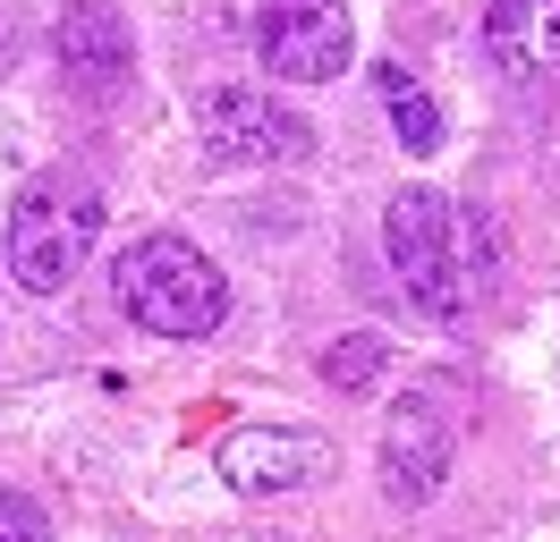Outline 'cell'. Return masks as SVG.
Segmentation results:
<instances>
[{"instance_id":"6da1fadb","label":"cell","mask_w":560,"mask_h":542,"mask_svg":"<svg viewBox=\"0 0 560 542\" xmlns=\"http://www.w3.org/2000/svg\"><path fill=\"white\" fill-rule=\"evenodd\" d=\"M110 288L128 305V322L153 339H212L221 331V314H230V280L212 263L205 246H187V237H137L119 271H110Z\"/></svg>"},{"instance_id":"7a4b0ae2","label":"cell","mask_w":560,"mask_h":542,"mask_svg":"<svg viewBox=\"0 0 560 542\" xmlns=\"http://www.w3.org/2000/svg\"><path fill=\"white\" fill-rule=\"evenodd\" d=\"M94 237H103V196H94V178H69V169L35 178L26 196L9 203V271H18V288L60 297L77 271H85Z\"/></svg>"},{"instance_id":"3957f363","label":"cell","mask_w":560,"mask_h":542,"mask_svg":"<svg viewBox=\"0 0 560 542\" xmlns=\"http://www.w3.org/2000/svg\"><path fill=\"white\" fill-rule=\"evenodd\" d=\"M383 246H390V271H399V288L433 314V322H458L467 305H476V255H467V221L451 212V196H433V187H408V196H390L383 212Z\"/></svg>"},{"instance_id":"277c9868","label":"cell","mask_w":560,"mask_h":542,"mask_svg":"<svg viewBox=\"0 0 560 542\" xmlns=\"http://www.w3.org/2000/svg\"><path fill=\"white\" fill-rule=\"evenodd\" d=\"M357 51V26H349V0H264L255 9V60L289 76V85H323L340 76Z\"/></svg>"},{"instance_id":"5b68a950","label":"cell","mask_w":560,"mask_h":542,"mask_svg":"<svg viewBox=\"0 0 560 542\" xmlns=\"http://www.w3.org/2000/svg\"><path fill=\"white\" fill-rule=\"evenodd\" d=\"M196 128H205V153H221V162H306L315 153V128L298 119V110H280L272 94H255V85H221V94H205V110H196Z\"/></svg>"},{"instance_id":"8992f818","label":"cell","mask_w":560,"mask_h":542,"mask_svg":"<svg viewBox=\"0 0 560 542\" xmlns=\"http://www.w3.org/2000/svg\"><path fill=\"white\" fill-rule=\"evenodd\" d=\"M485 60L526 94H560V0H492Z\"/></svg>"},{"instance_id":"52a82bcc","label":"cell","mask_w":560,"mask_h":542,"mask_svg":"<svg viewBox=\"0 0 560 542\" xmlns=\"http://www.w3.org/2000/svg\"><path fill=\"white\" fill-rule=\"evenodd\" d=\"M451 458H458L451 415H442L433 399H408L399 415H390V433H383V492H390L399 508H424L433 492H442Z\"/></svg>"},{"instance_id":"ba28073f","label":"cell","mask_w":560,"mask_h":542,"mask_svg":"<svg viewBox=\"0 0 560 542\" xmlns=\"http://www.w3.org/2000/svg\"><path fill=\"white\" fill-rule=\"evenodd\" d=\"M60 68H69L77 94H119L128 68H137V43H128V17L110 0H77L60 17Z\"/></svg>"},{"instance_id":"9c48e42d","label":"cell","mask_w":560,"mask_h":542,"mask_svg":"<svg viewBox=\"0 0 560 542\" xmlns=\"http://www.w3.org/2000/svg\"><path fill=\"white\" fill-rule=\"evenodd\" d=\"M221 474L238 492H298L331 474V440L315 433H230L221 440Z\"/></svg>"},{"instance_id":"30bf717a","label":"cell","mask_w":560,"mask_h":542,"mask_svg":"<svg viewBox=\"0 0 560 542\" xmlns=\"http://www.w3.org/2000/svg\"><path fill=\"white\" fill-rule=\"evenodd\" d=\"M383 102H390V128H399L408 153H442V110H433V94L408 68H383Z\"/></svg>"},{"instance_id":"8fae6325","label":"cell","mask_w":560,"mask_h":542,"mask_svg":"<svg viewBox=\"0 0 560 542\" xmlns=\"http://www.w3.org/2000/svg\"><path fill=\"white\" fill-rule=\"evenodd\" d=\"M323 373H331V381H340V390H365V381H374V373H383V339H374V331H357V339H340V347H331V356H323Z\"/></svg>"},{"instance_id":"7c38bea8","label":"cell","mask_w":560,"mask_h":542,"mask_svg":"<svg viewBox=\"0 0 560 542\" xmlns=\"http://www.w3.org/2000/svg\"><path fill=\"white\" fill-rule=\"evenodd\" d=\"M0 542H51V526L26 492H0Z\"/></svg>"}]
</instances>
